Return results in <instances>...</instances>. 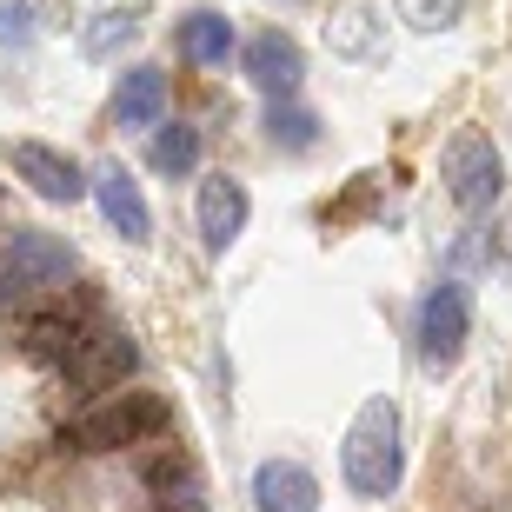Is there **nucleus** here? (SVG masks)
<instances>
[{
	"label": "nucleus",
	"mask_w": 512,
	"mask_h": 512,
	"mask_svg": "<svg viewBox=\"0 0 512 512\" xmlns=\"http://www.w3.org/2000/svg\"><path fill=\"white\" fill-rule=\"evenodd\" d=\"M147 160H153V173H167V180H187V173L200 167V127H187V120L160 127V133L147 140Z\"/></svg>",
	"instance_id": "15"
},
{
	"label": "nucleus",
	"mask_w": 512,
	"mask_h": 512,
	"mask_svg": "<svg viewBox=\"0 0 512 512\" xmlns=\"http://www.w3.org/2000/svg\"><path fill=\"white\" fill-rule=\"evenodd\" d=\"M173 47H180V60H193V67H227L233 20L220 14V7H193V14L173 20Z\"/></svg>",
	"instance_id": "12"
},
{
	"label": "nucleus",
	"mask_w": 512,
	"mask_h": 512,
	"mask_svg": "<svg viewBox=\"0 0 512 512\" xmlns=\"http://www.w3.org/2000/svg\"><path fill=\"white\" fill-rule=\"evenodd\" d=\"M193 220H200V240H207V253H227L233 240L247 233V220H253V200H247V187H240L233 173H213V180H200Z\"/></svg>",
	"instance_id": "10"
},
{
	"label": "nucleus",
	"mask_w": 512,
	"mask_h": 512,
	"mask_svg": "<svg viewBox=\"0 0 512 512\" xmlns=\"http://www.w3.org/2000/svg\"><path fill=\"white\" fill-rule=\"evenodd\" d=\"M340 473L353 486V499H386L406 473V446H399V406L386 393H373L346 426L340 446Z\"/></svg>",
	"instance_id": "2"
},
{
	"label": "nucleus",
	"mask_w": 512,
	"mask_h": 512,
	"mask_svg": "<svg viewBox=\"0 0 512 512\" xmlns=\"http://www.w3.org/2000/svg\"><path fill=\"white\" fill-rule=\"evenodd\" d=\"M167 114V74L160 67H127L114 87V127L140 133V127H160Z\"/></svg>",
	"instance_id": "13"
},
{
	"label": "nucleus",
	"mask_w": 512,
	"mask_h": 512,
	"mask_svg": "<svg viewBox=\"0 0 512 512\" xmlns=\"http://www.w3.org/2000/svg\"><path fill=\"white\" fill-rule=\"evenodd\" d=\"M439 173H446V193H453L459 213H493L499 193H506V160H499L493 133H453L446 140V160H439Z\"/></svg>",
	"instance_id": "3"
},
{
	"label": "nucleus",
	"mask_w": 512,
	"mask_h": 512,
	"mask_svg": "<svg viewBox=\"0 0 512 512\" xmlns=\"http://www.w3.org/2000/svg\"><path fill=\"white\" fill-rule=\"evenodd\" d=\"M240 67H247V80L260 87L266 100H293V94H300V80H306V54H300V40L280 34V27L253 34L247 47H240Z\"/></svg>",
	"instance_id": "7"
},
{
	"label": "nucleus",
	"mask_w": 512,
	"mask_h": 512,
	"mask_svg": "<svg viewBox=\"0 0 512 512\" xmlns=\"http://www.w3.org/2000/svg\"><path fill=\"white\" fill-rule=\"evenodd\" d=\"M87 193L100 200V213H107V227L127 240V247H147L153 240V207H147V193H140V180H133L127 167H100L94 180H87Z\"/></svg>",
	"instance_id": "9"
},
{
	"label": "nucleus",
	"mask_w": 512,
	"mask_h": 512,
	"mask_svg": "<svg viewBox=\"0 0 512 512\" xmlns=\"http://www.w3.org/2000/svg\"><path fill=\"white\" fill-rule=\"evenodd\" d=\"M74 333H80L74 313H34V320L14 326V346L27 353V360H40V366H60L67 346H74Z\"/></svg>",
	"instance_id": "14"
},
{
	"label": "nucleus",
	"mask_w": 512,
	"mask_h": 512,
	"mask_svg": "<svg viewBox=\"0 0 512 512\" xmlns=\"http://www.w3.org/2000/svg\"><path fill=\"white\" fill-rule=\"evenodd\" d=\"M167 512H173V506H167Z\"/></svg>",
	"instance_id": "22"
},
{
	"label": "nucleus",
	"mask_w": 512,
	"mask_h": 512,
	"mask_svg": "<svg viewBox=\"0 0 512 512\" xmlns=\"http://www.w3.org/2000/svg\"><path fill=\"white\" fill-rule=\"evenodd\" d=\"M399 20L419 27V34H446L466 20V0H399Z\"/></svg>",
	"instance_id": "19"
},
{
	"label": "nucleus",
	"mask_w": 512,
	"mask_h": 512,
	"mask_svg": "<svg viewBox=\"0 0 512 512\" xmlns=\"http://www.w3.org/2000/svg\"><path fill=\"white\" fill-rule=\"evenodd\" d=\"M253 506L260 512H320V479L300 459H266L253 473Z\"/></svg>",
	"instance_id": "11"
},
{
	"label": "nucleus",
	"mask_w": 512,
	"mask_h": 512,
	"mask_svg": "<svg viewBox=\"0 0 512 512\" xmlns=\"http://www.w3.org/2000/svg\"><path fill=\"white\" fill-rule=\"evenodd\" d=\"M173 426V399L167 393H114L74 413L67 426L54 433L60 453H120V446H147Z\"/></svg>",
	"instance_id": "1"
},
{
	"label": "nucleus",
	"mask_w": 512,
	"mask_h": 512,
	"mask_svg": "<svg viewBox=\"0 0 512 512\" xmlns=\"http://www.w3.org/2000/svg\"><path fill=\"white\" fill-rule=\"evenodd\" d=\"M419 366L426 373H453L466 340H473V293L459 280H433L426 300H419Z\"/></svg>",
	"instance_id": "4"
},
{
	"label": "nucleus",
	"mask_w": 512,
	"mask_h": 512,
	"mask_svg": "<svg viewBox=\"0 0 512 512\" xmlns=\"http://www.w3.org/2000/svg\"><path fill=\"white\" fill-rule=\"evenodd\" d=\"M266 140L280 153H306V147H320V120L306 107H293V100H273L266 107Z\"/></svg>",
	"instance_id": "16"
},
{
	"label": "nucleus",
	"mask_w": 512,
	"mask_h": 512,
	"mask_svg": "<svg viewBox=\"0 0 512 512\" xmlns=\"http://www.w3.org/2000/svg\"><path fill=\"white\" fill-rule=\"evenodd\" d=\"M133 366H140L133 333H127V326H114V320H100V326H80V333H74V346H67L60 373H67V386H74V393H114Z\"/></svg>",
	"instance_id": "6"
},
{
	"label": "nucleus",
	"mask_w": 512,
	"mask_h": 512,
	"mask_svg": "<svg viewBox=\"0 0 512 512\" xmlns=\"http://www.w3.org/2000/svg\"><path fill=\"white\" fill-rule=\"evenodd\" d=\"M140 20H147L140 7H107V14H94V27L80 34V47L94 60H107V54H120L127 40H140Z\"/></svg>",
	"instance_id": "17"
},
{
	"label": "nucleus",
	"mask_w": 512,
	"mask_h": 512,
	"mask_svg": "<svg viewBox=\"0 0 512 512\" xmlns=\"http://www.w3.org/2000/svg\"><path fill=\"white\" fill-rule=\"evenodd\" d=\"M74 266L80 260H74L67 240H54V233H40V227H14V240L0 247V306L7 300H34V293L60 286Z\"/></svg>",
	"instance_id": "5"
},
{
	"label": "nucleus",
	"mask_w": 512,
	"mask_h": 512,
	"mask_svg": "<svg viewBox=\"0 0 512 512\" xmlns=\"http://www.w3.org/2000/svg\"><path fill=\"white\" fill-rule=\"evenodd\" d=\"M14 173L40 193V200H54V207L87 200V173H80V160L60 153V147H47V140H14Z\"/></svg>",
	"instance_id": "8"
},
{
	"label": "nucleus",
	"mask_w": 512,
	"mask_h": 512,
	"mask_svg": "<svg viewBox=\"0 0 512 512\" xmlns=\"http://www.w3.org/2000/svg\"><path fill=\"white\" fill-rule=\"evenodd\" d=\"M326 40H333L340 54H366V47H373V7H366V0H346L340 20L326 27Z\"/></svg>",
	"instance_id": "18"
},
{
	"label": "nucleus",
	"mask_w": 512,
	"mask_h": 512,
	"mask_svg": "<svg viewBox=\"0 0 512 512\" xmlns=\"http://www.w3.org/2000/svg\"><path fill=\"white\" fill-rule=\"evenodd\" d=\"M40 40V14L27 0H0V47H34Z\"/></svg>",
	"instance_id": "20"
},
{
	"label": "nucleus",
	"mask_w": 512,
	"mask_h": 512,
	"mask_svg": "<svg viewBox=\"0 0 512 512\" xmlns=\"http://www.w3.org/2000/svg\"><path fill=\"white\" fill-rule=\"evenodd\" d=\"M499 253H506V260H512V213H506V220H499Z\"/></svg>",
	"instance_id": "21"
}]
</instances>
